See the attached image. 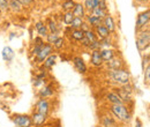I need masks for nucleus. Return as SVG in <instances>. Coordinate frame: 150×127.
<instances>
[{
	"label": "nucleus",
	"mask_w": 150,
	"mask_h": 127,
	"mask_svg": "<svg viewBox=\"0 0 150 127\" xmlns=\"http://www.w3.org/2000/svg\"><path fill=\"white\" fill-rule=\"evenodd\" d=\"M110 79L120 84H127L129 82V73L125 70H114V71H110L109 73Z\"/></svg>",
	"instance_id": "f257e3e1"
},
{
	"label": "nucleus",
	"mask_w": 150,
	"mask_h": 127,
	"mask_svg": "<svg viewBox=\"0 0 150 127\" xmlns=\"http://www.w3.org/2000/svg\"><path fill=\"white\" fill-rule=\"evenodd\" d=\"M111 111L118 119L122 121H128L131 119V114L124 104H113L111 106Z\"/></svg>",
	"instance_id": "f03ea898"
},
{
	"label": "nucleus",
	"mask_w": 150,
	"mask_h": 127,
	"mask_svg": "<svg viewBox=\"0 0 150 127\" xmlns=\"http://www.w3.org/2000/svg\"><path fill=\"white\" fill-rule=\"evenodd\" d=\"M150 45V31H143L140 33L136 38V48L139 51L146 50Z\"/></svg>",
	"instance_id": "7ed1b4c3"
},
{
	"label": "nucleus",
	"mask_w": 150,
	"mask_h": 127,
	"mask_svg": "<svg viewBox=\"0 0 150 127\" xmlns=\"http://www.w3.org/2000/svg\"><path fill=\"white\" fill-rule=\"evenodd\" d=\"M14 124L18 127H30L33 125V120L29 116H15L13 118Z\"/></svg>",
	"instance_id": "20e7f679"
},
{
	"label": "nucleus",
	"mask_w": 150,
	"mask_h": 127,
	"mask_svg": "<svg viewBox=\"0 0 150 127\" xmlns=\"http://www.w3.org/2000/svg\"><path fill=\"white\" fill-rule=\"evenodd\" d=\"M52 50H53V49H52V45H51V44H44V45L42 46L40 51L38 52V55H36V61H37V62L44 61L49 55H51Z\"/></svg>",
	"instance_id": "39448f33"
},
{
	"label": "nucleus",
	"mask_w": 150,
	"mask_h": 127,
	"mask_svg": "<svg viewBox=\"0 0 150 127\" xmlns=\"http://www.w3.org/2000/svg\"><path fill=\"white\" fill-rule=\"evenodd\" d=\"M150 21V11H144L142 13H140L137 15V20H136V29H141L142 27H144L148 22Z\"/></svg>",
	"instance_id": "423d86ee"
},
{
	"label": "nucleus",
	"mask_w": 150,
	"mask_h": 127,
	"mask_svg": "<svg viewBox=\"0 0 150 127\" xmlns=\"http://www.w3.org/2000/svg\"><path fill=\"white\" fill-rule=\"evenodd\" d=\"M1 55H2V59H4L5 61H8V62H11V61L14 59V57H15V53H14V51H13V49H12L11 46H5V48L2 49Z\"/></svg>",
	"instance_id": "0eeeda50"
},
{
	"label": "nucleus",
	"mask_w": 150,
	"mask_h": 127,
	"mask_svg": "<svg viewBox=\"0 0 150 127\" xmlns=\"http://www.w3.org/2000/svg\"><path fill=\"white\" fill-rule=\"evenodd\" d=\"M37 108V112L38 113H42L44 116H46L49 113V109H50V105H49V102L45 101V99H39L36 105Z\"/></svg>",
	"instance_id": "6e6552de"
},
{
	"label": "nucleus",
	"mask_w": 150,
	"mask_h": 127,
	"mask_svg": "<svg viewBox=\"0 0 150 127\" xmlns=\"http://www.w3.org/2000/svg\"><path fill=\"white\" fill-rule=\"evenodd\" d=\"M73 62H74V66L75 68H76V71H79V72L82 73V74L87 72V66H86V64H84V61H83L82 58L75 57L74 59H73Z\"/></svg>",
	"instance_id": "1a4fd4ad"
},
{
	"label": "nucleus",
	"mask_w": 150,
	"mask_h": 127,
	"mask_svg": "<svg viewBox=\"0 0 150 127\" xmlns=\"http://www.w3.org/2000/svg\"><path fill=\"white\" fill-rule=\"evenodd\" d=\"M103 26L110 31V33H113L115 30V23H114V20H113L112 16L110 15H106V18L103 20Z\"/></svg>",
	"instance_id": "9d476101"
},
{
	"label": "nucleus",
	"mask_w": 150,
	"mask_h": 127,
	"mask_svg": "<svg viewBox=\"0 0 150 127\" xmlns=\"http://www.w3.org/2000/svg\"><path fill=\"white\" fill-rule=\"evenodd\" d=\"M100 52V57L103 59V61H110L114 58V51L110 50V49H103L99 51Z\"/></svg>",
	"instance_id": "9b49d317"
},
{
	"label": "nucleus",
	"mask_w": 150,
	"mask_h": 127,
	"mask_svg": "<svg viewBox=\"0 0 150 127\" xmlns=\"http://www.w3.org/2000/svg\"><path fill=\"white\" fill-rule=\"evenodd\" d=\"M31 120H33V124H35V125H37V126H40V125H43V124L45 123V120H46V116L36 112V113L33 114Z\"/></svg>",
	"instance_id": "f8f14e48"
},
{
	"label": "nucleus",
	"mask_w": 150,
	"mask_h": 127,
	"mask_svg": "<svg viewBox=\"0 0 150 127\" xmlns=\"http://www.w3.org/2000/svg\"><path fill=\"white\" fill-rule=\"evenodd\" d=\"M91 64L94 66H100L103 64V59L100 57V52L99 50H95L91 53Z\"/></svg>",
	"instance_id": "ddd939ff"
},
{
	"label": "nucleus",
	"mask_w": 150,
	"mask_h": 127,
	"mask_svg": "<svg viewBox=\"0 0 150 127\" xmlns=\"http://www.w3.org/2000/svg\"><path fill=\"white\" fill-rule=\"evenodd\" d=\"M72 13H73V15H74V18H83L84 16V7H83V5H81V4H75L74 8H73V11H72Z\"/></svg>",
	"instance_id": "4468645a"
},
{
	"label": "nucleus",
	"mask_w": 150,
	"mask_h": 127,
	"mask_svg": "<svg viewBox=\"0 0 150 127\" xmlns=\"http://www.w3.org/2000/svg\"><path fill=\"white\" fill-rule=\"evenodd\" d=\"M36 30H37V33H38V35L40 37H46L47 36V27L43 23V22H37L36 23Z\"/></svg>",
	"instance_id": "2eb2a0df"
},
{
	"label": "nucleus",
	"mask_w": 150,
	"mask_h": 127,
	"mask_svg": "<svg viewBox=\"0 0 150 127\" xmlns=\"http://www.w3.org/2000/svg\"><path fill=\"white\" fill-rule=\"evenodd\" d=\"M108 66L111 71H114V70H120L122 67V61L120 59H114L113 58L112 60L108 61Z\"/></svg>",
	"instance_id": "dca6fc26"
},
{
	"label": "nucleus",
	"mask_w": 150,
	"mask_h": 127,
	"mask_svg": "<svg viewBox=\"0 0 150 127\" xmlns=\"http://www.w3.org/2000/svg\"><path fill=\"white\" fill-rule=\"evenodd\" d=\"M96 33H97V35L99 36L100 39H103V38H108L109 35H110V31H109V30H108L103 24L96 28Z\"/></svg>",
	"instance_id": "f3484780"
},
{
	"label": "nucleus",
	"mask_w": 150,
	"mask_h": 127,
	"mask_svg": "<svg viewBox=\"0 0 150 127\" xmlns=\"http://www.w3.org/2000/svg\"><path fill=\"white\" fill-rule=\"evenodd\" d=\"M88 24L91 26V27L97 28V27H99V26L103 24V20H102V18H96V16H94V15H89V16H88Z\"/></svg>",
	"instance_id": "a211bd4d"
},
{
	"label": "nucleus",
	"mask_w": 150,
	"mask_h": 127,
	"mask_svg": "<svg viewBox=\"0 0 150 127\" xmlns=\"http://www.w3.org/2000/svg\"><path fill=\"white\" fill-rule=\"evenodd\" d=\"M56 60H57V55H50L44 61V67L45 68H51L54 66L56 64Z\"/></svg>",
	"instance_id": "6ab92c4d"
},
{
	"label": "nucleus",
	"mask_w": 150,
	"mask_h": 127,
	"mask_svg": "<svg viewBox=\"0 0 150 127\" xmlns=\"http://www.w3.org/2000/svg\"><path fill=\"white\" fill-rule=\"evenodd\" d=\"M108 99L112 103V104H122V101L120 99V97L118 96V94H115V92H110V94H108Z\"/></svg>",
	"instance_id": "aec40b11"
},
{
	"label": "nucleus",
	"mask_w": 150,
	"mask_h": 127,
	"mask_svg": "<svg viewBox=\"0 0 150 127\" xmlns=\"http://www.w3.org/2000/svg\"><path fill=\"white\" fill-rule=\"evenodd\" d=\"M8 7L13 12H20L22 9V5L20 4L18 0H11V1H8Z\"/></svg>",
	"instance_id": "412c9836"
},
{
	"label": "nucleus",
	"mask_w": 150,
	"mask_h": 127,
	"mask_svg": "<svg viewBox=\"0 0 150 127\" xmlns=\"http://www.w3.org/2000/svg\"><path fill=\"white\" fill-rule=\"evenodd\" d=\"M91 15H94V16H96V18H98L104 20V18H106V12L97 7V8H94V9L91 11Z\"/></svg>",
	"instance_id": "4be33fe9"
},
{
	"label": "nucleus",
	"mask_w": 150,
	"mask_h": 127,
	"mask_svg": "<svg viewBox=\"0 0 150 127\" xmlns=\"http://www.w3.org/2000/svg\"><path fill=\"white\" fill-rule=\"evenodd\" d=\"M75 6V2L74 0H65L62 2V9L66 11V12H72L73 8Z\"/></svg>",
	"instance_id": "5701e85b"
},
{
	"label": "nucleus",
	"mask_w": 150,
	"mask_h": 127,
	"mask_svg": "<svg viewBox=\"0 0 150 127\" xmlns=\"http://www.w3.org/2000/svg\"><path fill=\"white\" fill-rule=\"evenodd\" d=\"M53 94V90H52V88L49 86V87H45V88H43L42 90L39 91V96L40 97H50L51 95Z\"/></svg>",
	"instance_id": "b1692460"
},
{
	"label": "nucleus",
	"mask_w": 150,
	"mask_h": 127,
	"mask_svg": "<svg viewBox=\"0 0 150 127\" xmlns=\"http://www.w3.org/2000/svg\"><path fill=\"white\" fill-rule=\"evenodd\" d=\"M82 24H83V20H82V18H74L73 21H72V23H71V27H72L73 29H81Z\"/></svg>",
	"instance_id": "393cba45"
},
{
	"label": "nucleus",
	"mask_w": 150,
	"mask_h": 127,
	"mask_svg": "<svg viewBox=\"0 0 150 127\" xmlns=\"http://www.w3.org/2000/svg\"><path fill=\"white\" fill-rule=\"evenodd\" d=\"M72 37H73V39H75V40H81L84 37V33L81 29H74L72 31Z\"/></svg>",
	"instance_id": "a878e982"
},
{
	"label": "nucleus",
	"mask_w": 150,
	"mask_h": 127,
	"mask_svg": "<svg viewBox=\"0 0 150 127\" xmlns=\"http://www.w3.org/2000/svg\"><path fill=\"white\" fill-rule=\"evenodd\" d=\"M73 18H74V15H73L72 12H66V13L64 14V22H65V24H67V26H71Z\"/></svg>",
	"instance_id": "bb28decb"
},
{
	"label": "nucleus",
	"mask_w": 150,
	"mask_h": 127,
	"mask_svg": "<svg viewBox=\"0 0 150 127\" xmlns=\"http://www.w3.org/2000/svg\"><path fill=\"white\" fill-rule=\"evenodd\" d=\"M84 37H86L90 43H93V42H95V40H97V36H96V34H95L93 30H89V31L84 33Z\"/></svg>",
	"instance_id": "cd10ccee"
},
{
	"label": "nucleus",
	"mask_w": 150,
	"mask_h": 127,
	"mask_svg": "<svg viewBox=\"0 0 150 127\" xmlns=\"http://www.w3.org/2000/svg\"><path fill=\"white\" fill-rule=\"evenodd\" d=\"M129 95H131V94H128L127 91H125L124 89H120V90H119V94H118V96L120 97V99H121V101H126V102L131 99V98H129Z\"/></svg>",
	"instance_id": "c85d7f7f"
},
{
	"label": "nucleus",
	"mask_w": 150,
	"mask_h": 127,
	"mask_svg": "<svg viewBox=\"0 0 150 127\" xmlns=\"http://www.w3.org/2000/svg\"><path fill=\"white\" fill-rule=\"evenodd\" d=\"M49 28H50V30H51L52 34H58V31H59L57 23L54 22V21H52V20L49 21Z\"/></svg>",
	"instance_id": "c756f323"
},
{
	"label": "nucleus",
	"mask_w": 150,
	"mask_h": 127,
	"mask_svg": "<svg viewBox=\"0 0 150 127\" xmlns=\"http://www.w3.org/2000/svg\"><path fill=\"white\" fill-rule=\"evenodd\" d=\"M102 124H103L105 127L113 126V125H114V120H113L112 118H110V117H104V118H103Z\"/></svg>",
	"instance_id": "7c9ffc66"
},
{
	"label": "nucleus",
	"mask_w": 150,
	"mask_h": 127,
	"mask_svg": "<svg viewBox=\"0 0 150 127\" xmlns=\"http://www.w3.org/2000/svg\"><path fill=\"white\" fill-rule=\"evenodd\" d=\"M64 43H65V42H64V38H62V37H58L57 40L53 43V45H54L56 49L59 50V49H61V48L64 46Z\"/></svg>",
	"instance_id": "2f4dec72"
},
{
	"label": "nucleus",
	"mask_w": 150,
	"mask_h": 127,
	"mask_svg": "<svg viewBox=\"0 0 150 127\" xmlns=\"http://www.w3.org/2000/svg\"><path fill=\"white\" fill-rule=\"evenodd\" d=\"M57 38H58V34H47V36H46V39H47V43H50V44H53L54 42L57 40Z\"/></svg>",
	"instance_id": "473e14b6"
},
{
	"label": "nucleus",
	"mask_w": 150,
	"mask_h": 127,
	"mask_svg": "<svg viewBox=\"0 0 150 127\" xmlns=\"http://www.w3.org/2000/svg\"><path fill=\"white\" fill-rule=\"evenodd\" d=\"M144 82L146 83H150V64L147 66V68L144 70Z\"/></svg>",
	"instance_id": "72a5a7b5"
},
{
	"label": "nucleus",
	"mask_w": 150,
	"mask_h": 127,
	"mask_svg": "<svg viewBox=\"0 0 150 127\" xmlns=\"http://www.w3.org/2000/svg\"><path fill=\"white\" fill-rule=\"evenodd\" d=\"M89 48H90L93 51H95V50H98V49L100 48V43H99V40L97 39V40H95V42H93V43H90Z\"/></svg>",
	"instance_id": "f704fd0d"
},
{
	"label": "nucleus",
	"mask_w": 150,
	"mask_h": 127,
	"mask_svg": "<svg viewBox=\"0 0 150 127\" xmlns=\"http://www.w3.org/2000/svg\"><path fill=\"white\" fill-rule=\"evenodd\" d=\"M88 11H93L94 9V5H93V0H84V5H83Z\"/></svg>",
	"instance_id": "c9c22d12"
},
{
	"label": "nucleus",
	"mask_w": 150,
	"mask_h": 127,
	"mask_svg": "<svg viewBox=\"0 0 150 127\" xmlns=\"http://www.w3.org/2000/svg\"><path fill=\"white\" fill-rule=\"evenodd\" d=\"M8 8V0H0V11H7Z\"/></svg>",
	"instance_id": "e433bc0d"
},
{
	"label": "nucleus",
	"mask_w": 150,
	"mask_h": 127,
	"mask_svg": "<svg viewBox=\"0 0 150 127\" xmlns=\"http://www.w3.org/2000/svg\"><path fill=\"white\" fill-rule=\"evenodd\" d=\"M81 30H82L83 33H87V31H89V30H90V26H89L88 23L83 22V24H82V27H81Z\"/></svg>",
	"instance_id": "4c0bfd02"
},
{
	"label": "nucleus",
	"mask_w": 150,
	"mask_h": 127,
	"mask_svg": "<svg viewBox=\"0 0 150 127\" xmlns=\"http://www.w3.org/2000/svg\"><path fill=\"white\" fill-rule=\"evenodd\" d=\"M80 42H81V44H82L83 46H87V48H89V45H90V42H89V40H88L86 37H83V38H82Z\"/></svg>",
	"instance_id": "58836bf2"
},
{
	"label": "nucleus",
	"mask_w": 150,
	"mask_h": 127,
	"mask_svg": "<svg viewBox=\"0 0 150 127\" xmlns=\"http://www.w3.org/2000/svg\"><path fill=\"white\" fill-rule=\"evenodd\" d=\"M18 1L22 6H28V5H30L33 2V0H18Z\"/></svg>",
	"instance_id": "ea45409f"
},
{
	"label": "nucleus",
	"mask_w": 150,
	"mask_h": 127,
	"mask_svg": "<svg viewBox=\"0 0 150 127\" xmlns=\"http://www.w3.org/2000/svg\"><path fill=\"white\" fill-rule=\"evenodd\" d=\"M35 45H44V42H43L42 37H36L35 38Z\"/></svg>",
	"instance_id": "a19ab883"
},
{
	"label": "nucleus",
	"mask_w": 150,
	"mask_h": 127,
	"mask_svg": "<svg viewBox=\"0 0 150 127\" xmlns=\"http://www.w3.org/2000/svg\"><path fill=\"white\" fill-rule=\"evenodd\" d=\"M93 5H94V8H97L99 5V0H93Z\"/></svg>",
	"instance_id": "79ce46f5"
},
{
	"label": "nucleus",
	"mask_w": 150,
	"mask_h": 127,
	"mask_svg": "<svg viewBox=\"0 0 150 127\" xmlns=\"http://www.w3.org/2000/svg\"><path fill=\"white\" fill-rule=\"evenodd\" d=\"M135 124H136V126L135 127H142V123H141V120H140V119H136Z\"/></svg>",
	"instance_id": "37998d69"
},
{
	"label": "nucleus",
	"mask_w": 150,
	"mask_h": 127,
	"mask_svg": "<svg viewBox=\"0 0 150 127\" xmlns=\"http://www.w3.org/2000/svg\"><path fill=\"white\" fill-rule=\"evenodd\" d=\"M137 1H141V2H143V1H148V0H137Z\"/></svg>",
	"instance_id": "c03bdc74"
},
{
	"label": "nucleus",
	"mask_w": 150,
	"mask_h": 127,
	"mask_svg": "<svg viewBox=\"0 0 150 127\" xmlns=\"http://www.w3.org/2000/svg\"><path fill=\"white\" fill-rule=\"evenodd\" d=\"M149 58H150V55H149Z\"/></svg>",
	"instance_id": "a18cd8bd"
}]
</instances>
